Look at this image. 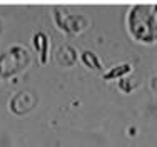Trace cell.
<instances>
[{
  "mask_svg": "<svg viewBox=\"0 0 157 147\" xmlns=\"http://www.w3.org/2000/svg\"><path fill=\"white\" fill-rule=\"evenodd\" d=\"M129 29L137 40L151 44L157 40V3L137 5L129 14Z\"/></svg>",
  "mask_w": 157,
  "mask_h": 147,
  "instance_id": "1",
  "label": "cell"
},
{
  "mask_svg": "<svg viewBox=\"0 0 157 147\" xmlns=\"http://www.w3.org/2000/svg\"><path fill=\"white\" fill-rule=\"evenodd\" d=\"M129 70H130V65H129V64L119 65V67H115V69H112L110 74L105 75V79H114V77H119V75H124L125 72H129Z\"/></svg>",
  "mask_w": 157,
  "mask_h": 147,
  "instance_id": "3",
  "label": "cell"
},
{
  "mask_svg": "<svg viewBox=\"0 0 157 147\" xmlns=\"http://www.w3.org/2000/svg\"><path fill=\"white\" fill-rule=\"evenodd\" d=\"M82 59H84V62L87 64L89 67H92V69H97V70H100L102 69V65L99 64V60H97V57L94 54H90V52H85L84 55H82Z\"/></svg>",
  "mask_w": 157,
  "mask_h": 147,
  "instance_id": "2",
  "label": "cell"
}]
</instances>
